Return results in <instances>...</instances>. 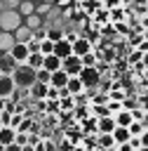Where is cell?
I'll list each match as a JSON object with an SVG mask.
<instances>
[{"mask_svg":"<svg viewBox=\"0 0 148 151\" xmlns=\"http://www.w3.org/2000/svg\"><path fill=\"white\" fill-rule=\"evenodd\" d=\"M9 76H12L14 85L21 87V90H28V87L35 83V68H31L28 64H16L14 71H12Z\"/></svg>","mask_w":148,"mask_h":151,"instance_id":"obj_1","label":"cell"},{"mask_svg":"<svg viewBox=\"0 0 148 151\" xmlns=\"http://www.w3.org/2000/svg\"><path fill=\"white\" fill-rule=\"evenodd\" d=\"M78 78L82 80V85H85V90H94V87H99L101 85V71L96 68V66H82L80 68V73H78Z\"/></svg>","mask_w":148,"mask_h":151,"instance_id":"obj_2","label":"cell"},{"mask_svg":"<svg viewBox=\"0 0 148 151\" xmlns=\"http://www.w3.org/2000/svg\"><path fill=\"white\" fill-rule=\"evenodd\" d=\"M21 21H23V17L16 12V7H7V9L0 12V31H9L12 33Z\"/></svg>","mask_w":148,"mask_h":151,"instance_id":"obj_3","label":"cell"},{"mask_svg":"<svg viewBox=\"0 0 148 151\" xmlns=\"http://www.w3.org/2000/svg\"><path fill=\"white\" fill-rule=\"evenodd\" d=\"M61 68H63L68 76H78V73H80V68H82V61H80V57L68 54V57H63V59H61Z\"/></svg>","mask_w":148,"mask_h":151,"instance_id":"obj_4","label":"cell"},{"mask_svg":"<svg viewBox=\"0 0 148 151\" xmlns=\"http://www.w3.org/2000/svg\"><path fill=\"white\" fill-rule=\"evenodd\" d=\"M70 50H73L75 57H82V54L92 52V42H89L87 38H75V40L70 42Z\"/></svg>","mask_w":148,"mask_h":151,"instance_id":"obj_5","label":"cell"},{"mask_svg":"<svg viewBox=\"0 0 148 151\" xmlns=\"http://www.w3.org/2000/svg\"><path fill=\"white\" fill-rule=\"evenodd\" d=\"M9 54H12V59H14L16 64H23L26 57H28V47H26V42H14V45L9 47Z\"/></svg>","mask_w":148,"mask_h":151,"instance_id":"obj_6","label":"cell"},{"mask_svg":"<svg viewBox=\"0 0 148 151\" xmlns=\"http://www.w3.org/2000/svg\"><path fill=\"white\" fill-rule=\"evenodd\" d=\"M66 80H68V73L63 71V68H56V71H52L49 73V85L52 87H66Z\"/></svg>","mask_w":148,"mask_h":151,"instance_id":"obj_7","label":"cell"},{"mask_svg":"<svg viewBox=\"0 0 148 151\" xmlns=\"http://www.w3.org/2000/svg\"><path fill=\"white\" fill-rule=\"evenodd\" d=\"M66 90H68L70 97H75V94H82V92H85V85H82V80H80L78 76H68V80H66Z\"/></svg>","mask_w":148,"mask_h":151,"instance_id":"obj_8","label":"cell"},{"mask_svg":"<svg viewBox=\"0 0 148 151\" xmlns=\"http://www.w3.org/2000/svg\"><path fill=\"white\" fill-rule=\"evenodd\" d=\"M14 80H12V76L9 73H0V97H9L12 92H14Z\"/></svg>","mask_w":148,"mask_h":151,"instance_id":"obj_9","label":"cell"},{"mask_svg":"<svg viewBox=\"0 0 148 151\" xmlns=\"http://www.w3.org/2000/svg\"><path fill=\"white\" fill-rule=\"evenodd\" d=\"M59 59H63V57H68V54H73V50H70V42L66 40V38H59L56 42H54V50H52Z\"/></svg>","mask_w":148,"mask_h":151,"instance_id":"obj_10","label":"cell"},{"mask_svg":"<svg viewBox=\"0 0 148 151\" xmlns=\"http://www.w3.org/2000/svg\"><path fill=\"white\" fill-rule=\"evenodd\" d=\"M42 68H47V71L52 73V71L61 68V59H59L54 52H49V54H42Z\"/></svg>","mask_w":148,"mask_h":151,"instance_id":"obj_11","label":"cell"},{"mask_svg":"<svg viewBox=\"0 0 148 151\" xmlns=\"http://www.w3.org/2000/svg\"><path fill=\"white\" fill-rule=\"evenodd\" d=\"M12 35H14V40H16V42H28V40H31V35H33V31H31L28 26L19 24V26L12 31Z\"/></svg>","mask_w":148,"mask_h":151,"instance_id":"obj_12","label":"cell"},{"mask_svg":"<svg viewBox=\"0 0 148 151\" xmlns=\"http://www.w3.org/2000/svg\"><path fill=\"white\" fill-rule=\"evenodd\" d=\"M96 132H113V127H115V120H113V116H101V118H96Z\"/></svg>","mask_w":148,"mask_h":151,"instance_id":"obj_13","label":"cell"},{"mask_svg":"<svg viewBox=\"0 0 148 151\" xmlns=\"http://www.w3.org/2000/svg\"><path fill=\"white\" fill-rule=\"evenodd\" d=\"M16 66V61L12 59L9 52H0V73H12Z\"/></svg>","mask_w":148,"mask_h":151,"instance_id":"obj_14","label":"cell"},{"mask_svg":"<svg viewBox=\"0 0 148 151\" xmlns=\"http://www.w3.org/2000/svg\"><path fill=\"white\" fill-rule=\"evenodd\" d=\"M113 120H115V125H122V127H127L134 118H132V111H127V109H120V111H115L113 113Z\"/></svg>","mask_w":148,"mask_h":151,"instance_id":"obj_15","label":"cell"},{"mask_svg":"<svg viewBox=\"0 0 148 151\" xmlns=\"http://www.w3.org/2000/svg\"><path fill=\"white\" fill-rule=\"evenodd\" d=\"M14 134H16V130H14L12 125H0V144H2V146L12 144V142H14Z\"/></svg>","mask_w":148,"mask_h":151,"instance_id":"obj_16","label":"cell"},{"mask_svg":"<svg viewBox=\"0 0 148 151\" xmlns=\"http://www.w3.org/2000/svg\"><path fill=\"white\" fill-rule=\"evenodd\" d=\"M47 87H49V85H45V83H38V80H35V83L28 87V92L40 101V99H47Z\"/></svg>","mask_w":148,"mask_h":151,"instance_id":"obj_17","label":"cell"},{"mask_svg":"<svg viewBox=\"0 0 148 151\" xmlns=\"http://www.w3.org/2000/svg\"><path fill=\"white\" fill-rule=\"evenodd\" d=\"M21 24H23V26H28V28H31V31H38V28H40V26H42V17H40V14H35V12H33V14H26V17H23V21H21Z\"/></svg>","mask_w":148,"mask_h":151,"instance_id":"obj_18","label":"cell"},{"mask_svg":"<svg viewBox=\"0 0 148 151\" xmlns=\"http://www.w3.org/2000/svg\"><path fill=\"white\" fill-rule=\"evenodd\" d=\"M110 134H113V142H115V144H122V142H127V139L132 137V134H129V130H127V127H122V125H115Z\"/></svg>","mask_w":148,"mask_h":151,"instance_id":"obj_19","label":"cell"},{"mask_svg":"<svg viewBox=\"0 0 148 151\" xmlns=\"http://www.w3.org/2000/svg\"><path fill=\"white\" fill-rule=\"evenodd\" d=\"M14 35L9 31H0V52H9V47L14 45Z\"/></svg>","mask_w":148,"mask_h":151,"instance_id":"obj_20","label":"cell"},{"mask_svg":"<svg viewBox=\"0 0 148 151\" xmlns=\"http://www.w3.org/2000/svg\"><path fill=\"white\" fill-rule=\"evenodd\" d=\"M23 64H28L31 68L38 71V68H42V54H40V52H28V57H26Z\"/></svg>","mask_w":148,"mask_h":151,"instance_id":"obj_21","label":"cell"},{"mask_svg":"<svg viewBox=\"0 0 148 151\" xmlns=\"http://www.w3.org/2000/svg\"><path fill=\"white\" fill-rule=\"evenodd\" d=\"M16 12H19L21 17H26V14H33V12H35V2H33V0H21V2L16 5Z\"/></svg>","mask_w":148,"mask_h":151,"instance_id":"obj_22","label":"cell"},{"mask_svg":"<svg viewBox=\"0 0 148 151\" xmlns=\"http://www.w3.org/2000/svg\"><path fill=\"white\" fill-rule=\"evenodd\" d=\"M80 61H82V66H96V64H99V59H96V54H94V52L82 54V57H80Z\"/></svg>","mask_w":148,"mask_h":151,"instance_id":"obj_23","label":"cell"},{"mask_svg":"<svg viewBox=\"0 0 148 151\" xmlns=\"http://www.w3.org/2000/svg\"><path fill=\"white\" fill-rule=\"evenodd\" d=\"M45 38L52 40V42H56L59 38H63V31H59V28H49V31H45Z\"/></svg>","mask_w":148,"mask_h":151,"instance_id":"obj_24","label":"cell"},{"mask_svg":"<svg viewBox=\"0 0 148 151\" xmlns=\"http://www.w3.org/2000/svg\"><path fill=\"white\" fill-rule=\"evenodd\" d=\"M35 80L49 85V71H47V68H38V71H35Z\"/></svg>","mask_w":148,"mask_h":151,"instance_id":"obj_25","label":"cell"},{"mask_svg":"<svg viewBox=\"0 0 148 151\" xmlns=\"http://www.w3.org/2000/svg\"><path fill=\"white\" fill-rule=\"evenodd\" d=\"M52 50H54V42L47 40V38H42V40H40V54H49Z\"/></svg>","mask_w":148,"mask_h":151,"instance_id":"obj_26","label":"cell"},{"mask_svg":"<svg viewBox=\"0 0 148 151\" xmlns=\"http://www.w3.org/2000/svg\"><path fill=\"white\" fill-rule=\"evenodd\" d=\"M92 106H94V116H96V118H101V116H110V111H108L106 104H92Z\"/></svg>","mask_w":148,"mask_h":151,"instance_id":"obj_27","label":"cell"},{"mask_svg":"<svg viewBox=\"0 0 148 151\" xmlns=\"http://www.w3.org/2000/svg\"><path fill=\"white\" fill-rule=\"evenodd\" d=\"M14 142H16L19 146L28 144V132H21V130H16V134H14Z\"/></svg>","mask_w":148,"mask_h":151,"instance_id":"obj_28","label":"cell"},{"mask_svg":"<svg viewBox=\"0 0 148 151\" xmlns=\"http://www.w3.org/2000/svg\"><path fill=\"white\" fill-rule=\"evenodd\" d=\"M42 139H45V151H59V146H56V144H54V142H52L47 134H45Z\"/></svg>","mask_w":148,"mask_h":151,"instance_id":"obj_29","label":"cell"},{"mask_svg":"<svg viewBox=\"0 0 148 151\" xmlns=\"http://www.w3.org/2000/svg\"><path fill=\"white\" fill-rule=\"evenodd\" d=\"M115 149H117V151H134V149H132V144H129V139H127V142H122V144H115Z\"/></svg>","mask_w":148,"mask_h":151,"instance_id":"obj_30","label":"cell"},{"mask_svg":"<svg viewBox=\"0 0 148 151\" xmlns=\"http://www.w3.org/2000/svg\"><path fill=\"white\" fill-rule=\"evenodd\" d=\"M106 101H108V94H96L92 99V104H106Z\"/></svg>","mask_w":148,"mask_h":151,"instance_id":"obj_31","label":"cell"},{"mask_svg":"<svg viewBox=\"0 0 148 151\" xmlns=\"http://www.w3.org/2000/svg\"><path fill=\"white\" fill-rule=\"evenodd\" d=\"M2 151H21V146H19L16 142H12V144H7V146H5Z\"/></svg>","mask_w":148,"mask_h":151,"instance_id":"obj_32","label":"cell"},{"mask_svg":"<svg viewBox=\"0 0 148 151\" xmlns=\"http://www.w3.org/2000/svg\"><path fill=\"white\" fill-rule=\"evenodd\" d=\"M70 151H87V149H85V146H80V144H73V146H70Z\"/></svg>","mask_w":148,"mask_h":151,"instance_id":"obj_33","label":"cell"},{"mask_svg":"<svg viewBox=\"0 0 148 151\" xmlns=\"http://www.w3.org/2000/svg\"><path fill=\"white\" fill-rule=\"evenodd\" d=\"M21 151H33V146H31V144H23V146H21Z\"/></svg>","mask_w":148,"mask_h":151,"instance_id":"obj_34","label":"cell"},{"mask_svg":"<svg viewBox=\"0 0 148 151\" xmlns=\"http://www.w3.org/2000/svg\"><path fill=\"white\" fill-rule=\"evenodd\" d=\"M101 151H117L115 146H108V149H101Z\"/></svg>","mask_w":148,"mask_h":151,"instance_id":"obj_35","label":"cell"},{"mask_svg":"<svg viewBox=\"0 0 148 151\" xmlns=\"http://www.w3.org/2000/svg\"><path fill=\"white\" fill-rule=\"evenodd\" d=\"M134 151H148V146H139V149H134Z\"/></svg>","mask_w":148,"mask_h":151,"instance_id":"obj_36","label":"cell"},{"mask_svg":"<svg viewBox=\"0 0 148 151\" xmlns=\"http://www.w3.org/2000/svg\"><path fill=\"white\" fill-rule=\"evenodd\" d=\"M87 151H101V149H99V146H92V149H87Z\"/></svg>","mask_w":148,"mask_h":151,"instance_id":"obj_37","label":"cell"},{"mask_svg":"<svg viewBox=\"0 0 148 151\" xmlns=\"http://www.w3.org/2000/svg\"><path fill=\"white\" fill-rule=\"evenodd\" d=\"M2 149H5V146H2V144H0V151H2Z\"/></svg>","mask_w":148,"mask_h":151,"instance_id":"obj_38","label":"cell"},{"mask_svg":"<svg viewBox=\"0 0 148 151\" xmlns=\"http://www.w3.org/2000/svg\"><path fill=\"white\" fill-rule=\"evenodd\" d=\"M78 2H82V0H78Z\"/></svg>","mask_w":148,"mask_h":151,"instance_id":"obj_39","label":"cell"},{"mask_svg":"<svg viewBox=\"0 0 148 151\" xmlns=\"http://www.w3.org/2000/svg\"><path fill=\"white\" fill-rule=\"evenodd\" d=\"M33 2H35V0H33Z\"/></svg>","mask_w":148,"mask_h":151,"instance_id":"obj_40","label":"cell"}]
</instances>
